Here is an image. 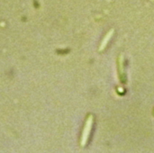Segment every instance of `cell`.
I'll list each match as a JSON object with an SVG mask.
<instances>
[{"mask_svg": "<svg viewBox=\"0 0 154 153\" xmlns=\"http://www.w3.org/2000/svg\"><path fill=\"white\" fill-rule=\"evenodd\" d=\"M92 125H93V115H89L86 121V124H85V126H84V129L82 132L81 142H80L82 147H84L88 142V137H89V134H90V132L92 129Z\"/></svg>", "mask_w": 154, "mask_h": 153, "instance_id": "1", "label": "cell"}, {"mask_svg": "<svg viewBox=\"0 0 154 153\" xmlns=\"http://www.w3.org/2000/svg\"><path fill=\"white\" fill-rule=\"evenodd\" d=\"M118 73H119L120 80L122 81V83H125L126 78H125V57L123 53H121L118 57Z\"/></svg>", "mask_w": 154, "mask_h": 153, "instance_id": "2", "label": "cell"}, {"mask_svg": "<svg viewBox=\"0 0 154 153\" xmlns=\"http://www.w3.org/2000/svg\"><path fill=\"white\" fill-rule=\"evenodd\" d=\"M114 32H115V30H114V29H111V30H109L108 32L105 35V37H104V39H103V41H102V42H101V44H100V46H99V49H98L99 51H102V50L106 47L108 41H110L111 37H112L113 34H114Z\"/></svg>", "mask_w": 154, "mask_h": 153, "instance_id": "3", "label": "cell"}, {"mask_svg": "<svg viewBox=\"0 0 154 153\" xmlns=\"http://www.w3.org/2000/svg\"><path fill=\"white\" fill-rule=\"evenodd\" d=\"M153 115H154V113H153Z\"/></svg>", "mask_w": 154, "mask_h": 153, "instance_id": "4", "label": "cell"}]
</instances>
